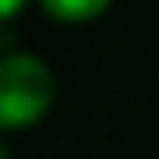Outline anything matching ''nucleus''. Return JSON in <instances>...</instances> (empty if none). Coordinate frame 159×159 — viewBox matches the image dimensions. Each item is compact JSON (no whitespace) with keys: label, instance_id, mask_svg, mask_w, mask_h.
<instances>
[{"label":"nucleus","instance_id":"1","mask_svg":"<svg viewBox=\"0 0 159 159\" xmlns=\"http://www.w3.org/2000/svg\"><path fill=\"white\" fill-rule=\"evenodd\" d=\"M51 69L33 54L0 58V130H22L40 119L51 105Z\"/></svg>","mask_w":159,"mask_h":159},{"label":"nucleus","instance_id":"2","mask_svg":"<svg viewBox=\"0 0 159 159\" xmlns=\"http://www.w3.org/2000/svg\"><path fill=\"white\" fill-rule=\"evenodd\" d=\"M40 4L47 7V15L61 22H87L109 7V0H40Z\"/></svg>","mask_w":159,"mask_h":159},{"label":"nucleus","instance_id":"3","mask_svg":"<svg viewBox=\"0 0 159 159\" xmlns=\"http://www.w3.org/2000/svg\"><path fill=\"white\" fill-rule=\"evenodd\" d=\"M22 4L25 0H0V18H11V15H18Z\"/></svg>","mask_w":159,"mask_h":159},{"label":"nucleus","instance_id":"4","mask_svg":"<svg viewBox=\"0 0 159 159\" xmlns=\"http://www.w3.org/2000/svg\"><path fill=\"white\" fill-rule=\"evenodd\" d=\"M0 159H7V156H4V148H0Z\"/></svg>","mask_w":159,"mask_h":159}]
</instances>
